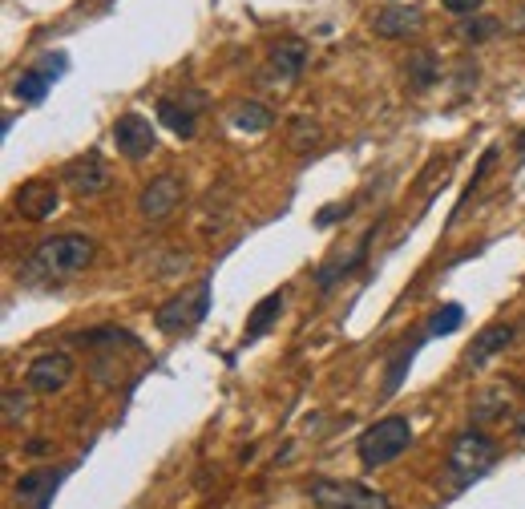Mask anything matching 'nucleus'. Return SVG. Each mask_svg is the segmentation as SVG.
<instances>
[{
    "label": "nucleus",
    "instance_id": "nucleus-1",
    "mask_svg": "<svg viewBox=\"0 0 525 509\" xmlns=\"http://www.w3.org/2000/svg\"><path fill=\"white\" fill-rule=\"evenodd\" d=\"M93 263V239L89 235H53L29 255V275L41 279H73Z\"/></svg>",
    "mask_w": 525,
    "mask_h": 509
},
{
    "label": "nucleus",
    "instance_id": "nucleus-2",
    "mask_svg": "<svg viewBox=\"0 0 525 509\" xmlns=\"http://www.w3.org/2000/svg\"><path fill=\"white\" fill-rule=\"evenodd\" d=\"M408 445H412V425H408V417H384V421H376L372 429L360 433L356 457L364 461V469H380V465H392Z\"/></svg>",
    "mask_w": 525,
    "mask_h": 509
},
{
    "label": "nucleus",
    "instance_id": "nucleus-3",
    "mask_svg": "<svg viewBox=\"0 0 525 509\" xmlns=\"http://www.w3.org/2000/svg\"><path fill=\"white\" fill-rule=\"evenodd\" d=\"M493 465H497V441H493L489 433H481V429H465V433L453 441V449H449V469H453V477H457L461 485L477 481V477L489 473Z\"/></svg>",
    "mask_w": 525,
    "mask_h": 509
},
{
    "label": "nucleus",
    "instance_id": "nucleus-4",
    "mask_svg": "<svg viewBox=\"0 0 525 509\" xmlns=\"http://www.w3.org/2000/svg\"><path fill=\"white\" fill-rule=\"evenodd\" d=\"M307 493L320 509H392L380 489H368L360 481H311Z\"/></svg>",
    "mask_w": 525,
    "mask_h": 509
},
{
    "label": "nucleus",
    "instance_id": "nucleus-5",
    "mask_svg": "<svg viewBox=\"0 0 525 509\" xmlns=\"http://www.w3.org/2000/svg\"><path fill=\"white\" fill-rule=\"evenodd\" d=\"M206 312H210V283L202 279L194 291L166 299L162 308H158V316H154V320H158V328H162L166 336H178V332L198 328V324L206 320Z\"/></svg>",
    "mask_w": 525,
    "mask_h": 509
},
{
    "label": "nucleus",
    "instance_id": "nucleus-6",
    "mask_svg": "<svg viewBox=\"0 0 525 509\" xmlns=\"http://www.w3.org/2000/svg\"><path fill=\"white\" fill-rule=\"evenodd\" d=\"M73 380V360L65 352H41L25 368V388L37 396H53Z\"/></svg>",
    "mask_w": 525,
    "mask_h": 509
},
{
    "label": "nucleus",
    "instance_id": "nucleus-7",
    "mask_svg": "<svg viewBox=\"0 0 525 509\" xmlns=\"http://www.w3.org/2000/svg\"><path fill=\"white\" fill-rule=\"evenodd\" d=\"M13 207H17V215H21V219H29V223H45V219L61 207V194H57V186H53V182L33 178V182H25V186L17 190Z\"/></svg>",
    "mask_w": 525,
    "mask_h": 509
},
{
    "label": "nucleus",
    "instance_id": "nucleus-8",
    "mask_svg": "<svg viewBox=\"0 0 525 509\" xmlns=\"http://www.w3.org/2000/svg\"><path fill=\"white\" fill-rule=\"evenodd\" d=\"M154 126L142 118V114H122L118 122H114V146H118V154H126V158H146L150 150H154Z\"/></svg>",
    "mask_w": 525,
    "mask_h": 509
},
{
    "label": "nucleus",
    "instance_id": "nucleus-9",
    "mask_svg": "<svg viewBox=\"0 0 525 509\" xmlns=\"http://www.w3.org/2000/svg\"><path fill=\"white\" fill-rule=\"evenodd\" d=\"M178 202H182V182L174 178V174H158L146 190H142V198H138V211L146 215V219H166V215H174L178 211Z\"/></svg>",
    "mask_w": 525,
    "mask_h": 509
},
{
    "label": "nucleus",
    "instance_id": "nucleus-10",
    "mask_svg": "<svg viewBox=\"0 0 525 509\" xmlns=\"http://www.w3.org/2000/svg\"><path fill=\"white\" fill-rule=\"evenodd\" d=\"M372 29H376V37H384V41H400V37H412V33L425 29V13H420L416 5H384V9L376 13Z\"/></svg>",
    "mask_w": 525,
    "mask_h": 509
},
{
    "label": "nucleus",
    "instance_id": "nucleus-11",
    "mask_svg": "<svg viewBox=\"0 0 525 509\" xmlns=\"http://www.w3.org/2000/svg\"><path fill=\"white\" fill-rule=\"evenodd\" d=\"M110 166H105L97 154H89V158H77V162H69L65 166V182L73 186V194H81V198H93V194H101V190H110Z\"/></svg>",
    "mask_w": 525,
    "mask_h": 509
},
{
    "label": "nucleus",
    "instance_id": "nucleus-12",
    "mask_svg": "<svg viewBox=\"0 0 525 509\" xmlns=\"http://www.w3.org/2000/svg\"><path fill=\"white\" fill-rule=\"evenodd\" d=\"M513 324H489V328H481L477 336H473V344L465 348V368L473 372V368H485L493 356H501L509 344H513Z\"/></svg>",
    "mask_w": 525,
    "mask_h": 509
},
{
    "label": "nucleus",
    "instance_id": "nucleus-13",
    "mask_svg": "<svg viewBox=\"0 0 525 509\" xmlns=\"http://www.w3.org/2000/svg\"><path fill=\"white\" fill-rule=\"evenodd\" d=\"M267 69H271V77H275V81H295V77L307 69V41H299V37L279 41V45L271 49Z\"/></svg>",
    "mask_w": 525,
    "mask_h": 509
},
{
    "label": "nucleus",
    "instance_id": "nucleus-14",
    "mask_svg": "<svg viewBox=\"0 0 525 509\" xmlns=\"http://www.w3.org/2000/svg\"><path fill=\"white\" fill-rule=\"evenodd\" d=\"M57 481H61V473H53V469H33V473H25V477L17 481V501H21L25 509H45V505L53 501Z\"/></svg>",
    "mask_w": 525,
    "mask_h": 509
},
{
    "label": "nucleus",
    "instance_id": "nucleus-15",
    "mask_svg": "<svg viewBox=\"0 0 525 509\" xmlns=\"http://www.w3.org/2000/svg\"><path fill=\"white\" fill-rule=\"evenodd\" d=\"M404 77H408L412 89H429V85L437 81V53H433V49H416V53H408V61H404Z\"/></svg>",
    "mask_w": 525,
    "mask_h": 509
},
{
    "label": "nucleus",
    "instance_id": "nucleus-16",
    "mask_svg": "<svg viewBox=\"0 0 525 509\" xmlns=\"http://www.w3.org/2000/svg\"><path fill=\"white\" fill-rule=\"evenodd\" d=\"M320 142H324L320 122H311V118H291V122H287V146H291L295 154L320 150Z\"/></svg>",
    "mask_w": 525,
    "mask_h": 509
},
{
    "label": "nucleus",
    "instance_id": "nucleus-17",
    "mask_svg": "<svg viewBox=\"0 0 525 509\" xmlns=\"http://www.w3.org/2000/svg\"><path fill=\"white\" fill-rule=\"evenodd\" d=\"M231 122L243 134H263V130H271V110L263 106V101H239V106L231 110Z\"/></svg>",
    "mask_w": 525,
    "mask_h": 509
},
{
    "label": "nucleus",
    "instance_id": "nucleus-18",
    "mask_svg": "<svg viewBox=\"0 0 525 509\" xmlns=\"http://www.w3.org/2000/svg\"><path fill=\"white\" fill-rule=\"evenodd\" d=\"M194 110H198V101H194V106H178L174 97H166L162 106H158V118H162V126H170L178 138H190V134H194Z\"/></svg>",
    "mask_w": 525,
    "mask_h": 509
},
{
    "label": "nucleus",
    "instance_id": "nucleus-19",
    "mask_svg": "<svg viewBox=\"0 0 525 509\" xmlns=\"http://www.w3.org/2000/svg\"><path fill=\"white\" fill-rule=\"evenodd\" d=\"M283 316V291H275V295H267L259 308L251 312V320H247V340H259L275 320Z\"/></svg>",
    "mask_w": 525,
    "mask_h": 509
},
{
    "label": "nucleus",
    "instance_id": "nucleus-20",
    "mask_svg": "<svg viewBox=\"0 0 525 509\" xmlns=\"http://www.w3.org/2000/svg\"><path fill=\"white\" fill-rule=\"evenodd\" d=\"M501 33V21L497 17H469V21H461L457 25V37L465 41V45H481V41H489V37H497Z\"/></svg>",
    "mask_w": 525,
    "mask_h": 509
},
{
    "label": "nucleus",
    "instance_id": "nucleus-21",
    "mask_svg": "<svg viewBox=\"0 0 525 509\" xmlns=\"http://www.w3.org/2000/svg\"><path fill=\"white\" fill-rule=\"evenodd\" d=\"M461 320H465V312H461V303H445V308L429 320V336H453L457 328H461Z\"/></svg>",
    "mask_w": 525,
    "mask_h": 509
},
{
    "label": "nucleus",
    "instance_id": "nucleus-22",
    "mask_svg": "<svg viewBox=\"0 0 525 509\" xmlns=\"http://www.w3.org/2000/svg\"><path fill=\"white\" fill-rule=\"evenodd\" d=\"M509 409V396L501 388H485L481 392V404L473 409V421H489V417H501Z\"/></svg>",
    "mask_w": 525,
    "mask_h": 509
},
{
    "label": "nucleus",
    "instance_id": "nucleus-23",
    "mask_svg": "<svg viewBox=\"0 0 525 509\" xmlns=\"http://www.w3.org/2000/svg\"><path fill=\"white\" fill-rule=\"evenodd\" d=\"M45 89H49V77H45L41 69H29V73L17 81V97H21V101H41Z\"/></svg>",
    "mask_w": 525,
    "mask_h": 509
},
{
    "label": "nucleus",
    "instance_id": "nucleus-24",
    "mask_svg": "<svg viewBox=\"0 0 525 509\" xmlns=\"http://www.w3.org/2000/svg\"><path fill=\"white\" fill-rule=\"evenodd\" d=\"M25 413H29L25 392H21V388H9V392H5V421H9V425H21Z\"/></svg>",
    "mask_w": 525,
    "mask_h": 509
},
{
    "label": "nucleus",
    "instance_id": "nucleus-25",
    "mask_svg": "<svg viewBox=\"0 0 525 509\" xmlns=\"http://www.w3.org/2000/svg\"><path fill=\"white\" fill-rule=\"evenodd\" d=\"M441 5H445L453 17H473V13H481V0H441Z\"/></svg>",
    "mask_w": 525,
    "mask_h": 509
},
{
    "label": "nucleus",
    "instance_id": "nucleus-26",
    "mask_svg": "<svg viewBox=\"0 0 525 509\" xmlns=\"http://www.w3.org/2000/svg\"><path fill=\"white\" fill-rule=\"evenodd\" d=\"M348 211H352V207H344V202H340V207H324L315 223H320V227H332V223H336V219H344Z\"/></svg>",
    "mask_w": 525,
    "mask_h": 509
},
{
    "label": "nucleus",
    "instance_id": "nucleus-27",
    "mask_svg": "<svg viewBox=\"0 0 525 509\" xmlns=\"http://www.w3.org/2000/svg\"><path fill=\"white\" fill-rule=\"evenodd\" d=\"M509 33H525V5L517 9V17L509 21Z\"/></svg>",
    "mask_w": 525,
    "mask_h": 509
},
{
    "label": "nucleus",
    "instance_id": "nucleus-28",
    "mask_svg": "<svg viewBox=\"0 0 525 509\" xmlns=\"http://www.w3.org/2000/svg\"><path fill=\"white\" fill-rule=\"evenodd\" d=\"M517 425H521V433H525V413H521V417H517Z\"/></svg>",
    "mask_w": 525,
    "mask_h": 509
}]
</instances>
